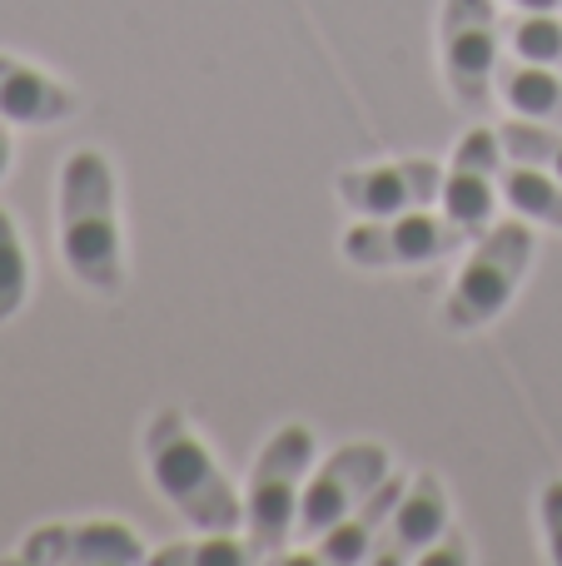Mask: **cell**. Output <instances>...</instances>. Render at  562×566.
<instances>
[{"mask_svg": "<svg viewBox=\"0 0 562 566\" xmlns=\"http://www.w3.org/2000/svg\"><path fill=\"white\" fill-rule=\"evenodd\" d=\"M538 522H543L548 562L562 566V478H553L543 492H538Z\"/></svg>", "mask_w": 562, "mask_h": 566, "instance_id": "ffe728a7", "label": "cell"}, {"mask_svg": "<svg viewBox=\"0 0 562 566\" xmlns=\"http://www.w3.org/2000/svg\"><path fill=\"white\" fill-rule=\"evenodd\" d=\"M115 169L100 149H75L60 165V259L70 279L100 298L125 289V239H119Z\"/></svg>", "mask_w": 562, "mask_h": 566, "instance_id": "6da1fadb", "label": "cell"}, {"mask_svg": "<svg viewBox=\"0 0 562 566\" xmlns=\"http://www.w3.org/2000/svg\"><path fill=\"white\" fill-rule=\"evenodd\" d=\"M30 566H139L149 562L145 542L135 527L115 517H85V522H45L25 532L15 552Z\"/></svg>", "mask_w": 562, "mask_h": 566, "instance_id": "ba28073f", "label": "cell"}, {"mask_svg": "<svg viewBox=\"0 0 562 566\" xmlns=\"http://www.w3.org/2000/svg\"><path fill=\"white\" fill-rule=\"evenodd\" d=\"M454 527V507H448V488L438 472H414L398 497L388 527L378 532L368 562L374 566H398V562H424V552L434 547L444 532Z\"/></svg>", "mask_w": 562, "mask_h": 566, "instance_id": "8fae6325", "label": "cell"}, {"mask_svg": "<svg viewBox=\"0 0 562 566\" xmlns=\"http://www.w3.org/2000/svg\"><path fill=\"white\" fill-rule=\"evenodd\" d=\"M334 189L354 219H388V214L438 205V195H444V165L438 159H388V165L344 169L334 179Z\"/></svg>", "mask_w": 562, "mask_h": 566, "instance_id": "30bf717a", "label": "cell"}, {"mask_svg": "<svg viewBox=\"0 0 562 566\" xmlns=\"http://www.w3.org/2000/svg\"><path fill=\"white\" fill-rule=\"evenodd\" d=\"M424 562H428V566H434V562H468V547H464V532H458V527H448V532H444V537H438V542H434V547H428V552H424Z\"/></svg>", "mask_w": 562, "mask_h": 566, "instance_id": "44dd1931", "label": "cell"}, {"mask_svg": "<svg viewBox=\"0 0 562 566\" xmlns=\"http://www.w3.org/2000/svg\"><path fill=\"white\" fill-rule=\"evenodd\" d=\"M503 139H498V129H468L464 139H458L454 159L444 165V195H438V205H444V214L454 219V224H464L468 234H483L488 224H493L498 214V199H503Z\"/></svg>", "mask_w": 562, "mask_h": 566, "instance_id": "9c48e42d", "label": "cell"}, {"mask_svg": "<svg viewBox=\"0 0 562 566\" xmlns=\"http://www.w3.org/2000/svg\"><path fill=\"white\" fill-rule=\"evenodd\" d=\"M464 244H473L464 224L438 219L428 209H408V214H388V219H358L344 229L339 249L348 264L358 269H428L438 259L458 254Z\"/></svg>", "mask_w": 562, "mask_h": 566, "instance_id": "8992f818", "label": "cell"}, {"mask_svg": "<svg viewBox=\"0 0 562 566\" xmlns=\"http://www.w3.org/2000/svg\"><path fill=\"white\" fill-rule=\"evenodd\" d=\"M314 458H319V442L304 422L279 428L259 448L254 468H249V488H244V542L254 552V562L284 557V542L294 537L299 502H304Z\"/></svg>", "mask_w": 562, "mask_h": 566, "instance_id": "3957f363", "label": "cell"}, {"mask_svg": "<svg viewBox=\"0 0 562 566\" xmlns=\"http://www.w3.org/2000/svg\"><path fill=\"white\" fill-rule=\"evenodd\" d=\"M498 139H503V155L513 165H533L562 179V129L558 125H538V119L513 115L508 125H498Z\"/></svg>", "mask_w": 562, "mask_h": 566, "instance_id": "2e32d148", "label": "cell"}, {"mask_svg": "<svg viewBox=\"0 0 562 566\" xmlns=\"http://www.w3.org/2000/svg\"><path fill=\"white\" fill-rule=\"evenodd\" d=\"M80 115V95L70 85H60L55 75L25 65L15 55H0V119L6 125H65Z\"/></svg>", "mask_w": 562, "mask_h": 566, "instance_id": "7c38bea8", "label": "cell"}, {"mask_svg": "<svg viewBox=\"0 0 562 566\" xmlns=\"http://www.w3.org/2000/svg\"><path fill=\"white\" fill-rule=\"evenodd\" d=\"M394 478V452L384 442H344L339 452H329L314 472H309L304 502H299V522L294 532L304 542H319L334 527L344 512H354L378 482Z\"/></svg>", "mask_w": 562, "mask_h": 566, "instance_id": "52a82bcc", "label": "cell"}, {"mask_svg": "<svg viewBox=\"0 0 562 566\" xmlns=\"http://www.w3.org/2000/svg\"><path fill=\"white\" fill-rule=\"evenodd\" d=\"M508 6H513V10H528V15H553V10L562 15V0H508Z\"/></svg>", "mask_w": 562, "mask_h": 566, "instance_id": "7402d4cb", "label": "cell"}, {"mask_svg": "<svg viewBox=\"0 0 562 566\" xmlns=\"http://www.w3.org/2000/svg\"><path fill=\"white\" fill-rule=\"evenodd\" d=\"M145 462L149 482L159 497L179 512L195 532H239L244 527V502H239L235 482L215 462L189 418L179 408H159L145 422Z\"/></svg>", "mask_w": 562, "mask_h": 566, "instance_id": "7a4b0ae2", "label": "cell"}, {"mask_svg": "<svg viewBox=\"0 0 562 566\" xmlns=\"http://www.w3.org/2000/svg\"><path fill=\"white\" fill-rule=\"evenodd\" d=\"M155 566H244L254 562L249 542H239L235 532H205V542H179V547H159Z\"/></svg>", "mask_w": 562, "mask_h": 566, "instance_id": "d6986e66", "label": "cell"}, {"mask_svg": "<svg viewBox=\"0 0 562 566\" xmlns=\"http://www.w3.org/2000/svg\"><path fill=\"white\" fill-rule=\"evenodd\" d=\"M498 95H503V105L513 109V115L562 129V75L558 70L513 55L508 65H498Z\"/></svg>", "mask_w": 562, "mask_h": 566, "instance_id": "5bb4252c", "label": "cell"}, {"mask_svg": "<svg viewBox=\"0 0 562 566\" xmlns=\"http://www.w3.org/2000/svg\"><path fill=\"white\" fill-rule=\"evenodd\" d=\"M503 40L518 60H533V65H548L562 75V20L553 15H528L518 10L513 20H503Z\"/></svg>", "mask_w": 562, "mask_h": 566, "instance_id": "e0dca14e", "label": "cell"}, {"mask_svg": "<svg viewBox=\"0 0 562 566\" xmlns=\"http://www.w3.org/2000/svg\"><path fill=\"white\" fill-rule=\"evenodd\" d=\"M30 298V259L10 209H0V323H10Z\"/></svg>", "mask_w": 562, "mask_h": 566, "instance_id": "ac0fdd59", "label": "cell"}, {"mask_svg": "<svg viewBox=\"0 0 562 566\" xmlns=\"http://www.w3.org/2000/svg\"><path fill=\"white\" fill-rule=\"evenodd\" d=\"M404 488H408L404 478L378 482V488L368 492V497L358 502L354 512H344V517H339L334 527H329L324 537L314 542V562H329V566L368 562V552H374L378 532H384L388 517H394V507H398V497H404Z\"/></svg>", "mask_w": 562, "mask_h": 566, "instance_id": "4fadbf2b", "label": "cell"}, {"mask_svg": "<svg viewBox=\"0 0 562 566\" xmlns=\"http://www.w3.org/2000/svg\"><path fill=\"white\" fill-rule=\"evenodd\" d=\"M503 205L513 209L518 219L528 224H548L562 234V179H553L548 169H533V165H513L508 159L503 169Z\"/></svg>", "mask_w": 562, "mask_h": 566, "instance_id": "9a60e30c", "label": "cell"}, {"mask_svg": "<svg viewBox=\"0 0 562 566\" xmlns=\"http://www.w3.org/2000/svg\"><path fill=\"white\" fill-rule=\"evenodd\" d=\"M503 15L493 0H444L438 10V65L454 105L478 109L498 90L503 65Z\"/></svg>", "mask_w": 562, "mask_h": 566, "instance_id": "5b68a950", "label": "cell"}, {"mask_svg": "<svg viewBox=\"0 0 562 566\" xmlns=\"http://www.w3.org/2000/svg\"><path fill=\"white\" fill-rule=\"evenodd\" d=\"M10 159H15V145H10V129H6V119H0V179L10 175Z\"/></svg>", "mask_w": 562, "mask_h": 566, "instance_id": "603a6c76", "label": "cell"}, {"mask_svg": "<svg viewBox=\"0 0 562 566\" xmlns=\"http://www.w3.org/2000/svg\"><path fill=\"white\" fill-rule=\"evenodd\" d=\"M538 254V234L533 224H518V214L508 224H488L483 234L473 239V254L458 269L454 289L444 298V323L454 333H478L488 323L503 318V308L513 303V293L523 289L528 269H533Z\"/></svg>", "mask_w": 562, "mask_h": 566, "instance_id": "277c9868", "label": "cell"}]
</instances>
